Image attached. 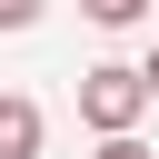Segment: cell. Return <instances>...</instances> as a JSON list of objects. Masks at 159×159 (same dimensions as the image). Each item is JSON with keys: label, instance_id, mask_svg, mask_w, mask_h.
Masks as SVG:
<instances>
[{"label": "cell", "instance_id": "8992f818", "mask_svg": "<svg viewBox=\"0 0 159 159\" xmlns=\"http://www.w3.org/2000/svg\"><path fill=\"white\" fill-rule=\"evenodd\" d=\"M139 80H149V99H159V50H149V60H139Z\"/></svg>", "mask_w": 159, "mask_h": 159}, {"label": "cell", "instance_id": "6da1fadb", "mask_svg": "<svg viewBox=\"0 0 159 159\" xmlns=\"http://www.w3.org/2000/svg\"><path fill=\"white\" fill-rule=\"evenodd\" d=\"M80 119H89L99 139H129V129L149 119V80H139L129 60H99V70H80Z\"/></svg>", "mask_w": 159, "mask_h": 159}, {"label": "cell", "instance_id": "5b68a950", "mask_svg": "<svg viewBox=\"0 0 159 159\" xmlns=\"http://www.w3.org/2000/svg\"><path fill=\"white\" fill-rule=\"evenodd\" d=\"M99 159H149V149H139V139H99Z\"/></svg>", "mask_w": 159, "mask_h": 159}, {"label": "cell", "instance_id": "3957f363", "mask_svg": "<svg viewBox=\"0 0 159 159\" xmlns=\"http://www.w3.org/2000/svg\"><path fill=\"white\" fill-rule=\"evenodd\" d=\"M80 10H89L99 30H139V20H149V0H80Z\"/></svg>", "mask_w": 159, "mask_h": 159}, {"label": "cell", "instance_id": "7a4b0ae2", "mask_svg": "<svg viewBox=\"0 0 159 159\" xmlns=\"http://www.w3.org/2000/svg\"><path fill=\"white\" fill-rule=\"evenodd\" d=\"M0 159H40V99L0 89Z\"/></svg>", "mask_w": 159, "mask_h": 159}, {"label": "cell", "instance_id": "277c9868", "mask_svg": "<svg viewBox=\"0 0 159 159\" xmlns=\"http://www.w3.org/2000/svg\"><path fill=\"white\" fill-rule=\"evenodd\" d=\"M40 20V0H0V30H30Z\"/></svg>", "mask_w": 159, "mask_h": 159}]
</instances>
